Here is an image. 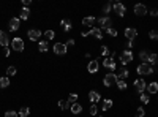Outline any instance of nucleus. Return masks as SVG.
Wrapping results in <instances>:
<instances>
[{
  "label": "nucleus",
  "mask_w": 158,
  "mask_h": 117,
  "mask_svg": "<svg viewBox=\"0 0 158 117\" xmlns=\"http://www.w3.org/2000/svg\"><path fill=\"white\" fill-rule=\"evenodd\" d=\"M136 71H138L139 76H147V75L154 73V66H152L150 63H141V65H138Z\"/></svg>",
  "instance_id": "nucleus-1"
},
{
  "label": "nucleus",
  "mask_w": 158,
  "mask_h": 117,
  "mask_svg": "<svg viewBox=\"0 0 158 117\" xmlns=\"http://www.w3.org/2000/svg\"><path fill=\"white\" fill-rule=\"evenodd\" d=\"M133 59H134V55H133V52L130 51V49H127V51H123L120 55H118V60H120V63L125 66L127 63H130V62H133Z\"/></svg>",
  "instance_id": "nucleus-2"
},
{
  "label": "nucleus",
  "mask_w": 158,
  "mask_h": 117,
  "mask_svg": "<svg viewBox=\"0 0 158 117\" xmlns=\"http://www.w3.org/2000/svg\"><path fill=\"white\" fill-rule=\"evenodd\" d=\"M117 75H114V73H108V75H104V78H103V84H104V87H112L114 84H117Z\"/></svg>",
  "instance_id": "nucleus-3"
},
{
  "label": "nucleus",
  "mask_w": 158,
  "mask_h": 117,
  "mask_svg": "<svg viewBox=\"0 0 158 117\" xmlns=\"http://www.w3.org/2000/svg\"><path fill=\"white\" fill-rule=\"evenodd\" d=\"M81 35H82V37L92 35V37H95V38H97V40H101V38H103V30H101L100 27H92V29H90L89 32H82Z\"/></svg>",
  "instance_id": "nucleus-4"
},
{
  "label": "nucleus",
  "mask_w": 158,
  "mask_h": 117,
  "mask_svg": "<svg viewBox=\"0 0 158 117\" xmlns=\"http://www.w3.org/2000/svg\"><path fill=\"white\" fill-rule=\"evenodd\" d=\"M24 40H22V38H13V40H11V48H13V51H18V52H22L24 51Z\"/></svg>",
  "instance_id": "nucleus-5"
},
{
  "label": "nucleus",
  "mask_w": 158,
  "mask_h": 117,
  "mask_svg": "<svg viewBox=\"0 0 158 117\" xmlns=\"http://www.w3.org/2000/svg\"><path fill=\"white\" fill-rule=\"evenodd\" d=\"M52 51H54V54H57V55H63V54H66L68 48H66L65 43H55L54 48H52Z\"/></svg>",
  "instance_id": "nucleus-6"
},
{
  "label": "nucleus",
  "mask_w": 158,
  "mask_h": 117,
  "mask_svg": "<svg viewBox=\"0 0 158 117\" xmlns=\"http://www.w3.org/2000/svg\"><path fill=\"white\" fill-rule=\"evenodd\" d=\"M134 89H136V92L139 93H144V90L147 89V84H145V81L142 79V78H139V79H136L134 81Z\"/></svg>",
  "instance_id": "nucleus-7"
},
{
  "label": "nucleus",
  "mask_w": 158,
  "mask_h": 117,
  "mask_svg": "<svg viewBox=\"0 0 158 117\" xmlns=\"http://www.w3.org/2000/svg\"><path fill=\"white\" fill-rule=\"evenodd\" d=\"M97 22L100 24V29L108 30L109 27H111V19L108 18V16H101V18H98V19H97Z\"/></svg>",
  "instance_id": "nucleus-8"
},
{
  "label": "nucleus",
  "mask_w": 158,
  "mask_h": 117,
  "mask_svg": "<svg viewBox=\"0 0 158 117\" xmlns=\"http://www.w3.org/2000/svg\"><path fill=\"white\" fill-rule=\"evenodd\" d=\"M138 37V30L133 27H127L125 29V38H128V41H134V38Z\"/></svg>",
  "instance_id": "nucleus-9"
},
{
  "label": "nucleus",
  "mask_w": 158,
  "mask_h": 117,
  "mask_svg": "<svg viewBox=\"0 0 158 117\" xmlns=\"http://www.w3.org/2000/svg\"><path fill=\"white\" fill-rule=\"evenodd\" d=\"M112 8H114V11L117 13V16L123 18V14H125V5L120 3V2H116V3H112Z\"/></svg>",
  "instance_id": "nucleus-10"
},
{
  "label": "nucleus",
  "mask_w": 158,
  "mask_h": 117,
  "mask_svg": "<svg viewBox=\"0 0 158 117\" xmlns=\"http://www.w3.org/2000/svg\"><path fill=\"white\" fill-rule=\"evenodd\" d=\"M19 27H21V21L18 18H11L10 22H8V29L11 32H16V30H19Z\"/></svg>",
  "instance_id": "nucleus-11"
},
{
  "label": "nucleus",
  "mask_w": 158,
  "mask_h": 117,
  "mask_svg": "<svg viewBox=\"0 0 158 117\" xmlns=\"http://www.w3.org/2000/svg\"><path fill=\"white\" fill-rule=\"evenodd\" d=\"M134 14H136V16H145V14H147V7L142 5V3L134 5Z\"/></svg>",
  "instance_id": "nucleus-12"
},
{
  "label": "nucleus",
  "mask_w": 158,
  "mask_h": 117,
  "mask_svg": "<svg viewBox=\"0 0 158 117\" xmlns=\"http://www.w3.org/2000/svg\"><path fill=\"white\" fill-rule=\"evenodd\" d=\"M27 35H29V38L32 41H38L40 38H41V32H40L38 29H30L29 32H27Z\"/></svg>",
  "instance_id": "nucleus-13"
},
{
  "label": "nucleus",
  "mask_w": 158,
  "mask_h": 117,
  "mask_svg": "<svg viewBox=\"0 0 158 117\" xmlns=\"http://www.w3.org/2000/svg\"><path fill=\"white\" fill-rule=\"evenodd\" d=\"M98 68H100V62H98V60H90V62L87 63L89 73H97Z\"/></svg>",
  "instance_id": "nucleus-14"
},
{
  "label": "nucleus",
  "mask_w": 158,
  "mask_h": 117,
  "mask_svg": "<svg viewBox=\"0 0 158 117\" xmlns=\"http://www.w3.org/2000/svg\"><path fill=\"white\" fill-rule=\"evenodd\" d=\"M0 44H2L3 48H8V44H10L8 33H7V32H3V30H0Z\"/></svg>",
  "instance_id": "nucleus-15"
},
{
  "label": "nucleus",
  "mask_w": 158,
  "mask_h": 117,
  "mask_svg": "<svg viewBox=\"0 0 158 117\" xmlns=\"http://www.w3.org/2000/svg\"><path fill=\"white\" fill-rule=\"evenodd\" d=\"M103 65H104V68H108V70H116V62H114V57H106Z\"/></svg>",
  "instance_id": "nucleus-16"
},
{
  "label": "nucleus",
  "mask_w": 158,
  "mask_h": 117,
  "mask_svg": "<svg viewBox=\"0 0 158 117\" xmlns=\"http://www.w3.org/2000/svg\"><path fill=\"white\" fill-rule=\"evenodd\" d=\"M89 100L92 101V104H97V101H100V100H101V95H100L98 92L92 90V92L89 93Z\"/></svg>",
  "instance_id": "nucleus-17"
},
{
  "label": "nucleus",
  "mask_w": 158,
  "mask_h": 117,
  "mask_svg": "<svg viewBox=\"0 0 158 117\" xmlns=\"http://www.w3.org/2000/svg\"><path fill=\"white\" fill-rule=\"evenodd\" d=\"M95 21H97V19H95L93 16H86V18L82 19V25H86V27H92Z\"/></svg>",
  "instance_id": "nucleus-18"
},
{
  "label": "nucleus",
  "mask_w": 158,
  "mask_h": 117,
  "mask_svg": "<svg viewBox=\"0 0 158 117\" xmlns=\"http://www.w3.org/2000/svg\"><path fill=\"white\" fill-rule=\"evenodd\" d=\"M130 76V71L125 68V66H122L120 70H118V73H117V78H120V79H125V78Z\"/></svg>",
  "instance_id": "nucleus-19"
},
{
  "label": "nucleus",
  "mask_w": 158,
  "mask_h": 117,
  "mask_svg": "<svg viewBox=\"0 0 158 117\" xmlns=\"http://www.w3.org/2000/svg\"><path fill=\"white\" fill-rule=\"evenodd\" d=\"M112 108V100L111 98H106L104 101H103V104H101V109H103V113L104 111H109Z\"/></svg>",
  "instance_id": "nucleus-20"
},
{
  "label": "nucleus",
  "mask_w": 158,
  "mask_h": 117,
  "mask_svg": "<svg viewBox=\"0 0 158 117\" xmlns=\"http://www.w3.org/2000/svg\"><path fill=\"white\" fill-rule=\"evenodd\" d=\"M70 109H71L73 114H81V113H82V106H81L79 103H73Z\"/></svg>",
  "instance_id": "nucleus-21"
},
{
  "label": "nucleus",
  "mask_w": 158,
  "mask_h": 117,
  "mask_svg": "<svg viewBox=\"0 0 158 117\" xmlns=\"http://www.w3.org/2000/svg\"><path fill=\"white\" fill-rule=\"evenodd\" d=\"M30 18V10L29 8H22L21 10V19H24V21H27V19H29Z\"/></svg>",
  "instance_id": "nucleus-22"
},
{
  "label": "nucleus",
  "mask_w": 158,
  "mask_h": 117,
  "mask_svg": "<svg viewBox=\"0 0 158 117\" xmlns=\"http://www.w3.org/2000/svg\"><path fill=\"white\" fill-rule=\"evenodd\" d=\"M147 90H149V93H157L158 92V82H150L147 86Z\"/></svg>",
  "instance_id": "nucleus-23"
},
{
  "label": "nucleus",
  "mask_w": 158,
  "mask_h": 117,
  "mask_svg": "<svg viewBox=\"0 0 158 117\" xmlns=\"http://www.w3.org/2000/svg\"><path fill=\"white\" fill-rule=\"evenodd\" d=\"M10 86V79L7 76H2L0 78V89H7Z\"/></svg>",
  "instance_id": "nucleus-24"
},
{
  "label": "nucleus",
  "mask_w": 158,
  "mask_h": 117,
  "mask_svg": "<svg viewBox=\"0 0 158 117\" xmlns=\"http://www.w3.org/2000/svg\"><path fill=\"white\" fill-rule=\"evenodd\" d=\"M29 114H30V108L29 106H22L19 109V116L21 117H29Z\"/></svg>",
  "instance_id": "nucleus-25"
},
{
  "label": "nucleus",
  "mask_w": 158,
  "mask_h": 117,
  "mask_svg": "<svg viewBox=\"0 0 158 117\" xmlns=\"http://www.w3.org/2000/svg\"><path fill=\"white\" fill-rule=\"evenodd\" d=\"M59 108L65 111V109L71 108V103H70V101H65V100H60V101H59Z\"/></svg>",
  "instance_id": "nucleus-26"
},
{
  "label": "nucleus",
  "mask_w": 158,
  "mask_h": 117,
  "mask_svg": "<svg viewBox=\"0 0 158 117\" xmlns=\"http://www.w3.org/2000/svg\"><path fill=\"white\" fill-rule=\"evenodd\" d=\"M38 49L41 52H46L48 49H49V44H48V41H40V44H38Z\"/></svg>",
  "instance_id": "nucleus-27"
},
{
  "label": "nucleus",
  "mask_w": 158,
  "mask_h": 117,
  "mask_svg": "<svg viewBox=\"0 0 158 117\" xmlns=\"http://www.w3.org/2000/svg\"><path fill=\"white\" fill-rule=\"evenodd\" d=\"M147 57H149V52L147 51H141L139 52V59L142 60V63H147Z\"/></svg>",
  "instance_id": "nucleus-28"
},
{
  "label": "nucleus",
  "mask_w": 158,
  "mask_h": 117,
  "mask_svg": "<svg viewBox=\"0 0 158 117\" xmlns=\"http://www.w3.org/2000/svg\"><path fill=\"white\" fill-rule=\"evenodd\" d=\"M157 60H158V55H157V54H150V52H149V57H147V63H150V65H152V63H155Z\"/></svg>",
  "instance_id": "nucleus-29"
},
{
  "label": "nucleus",
  "mask_w": 158,
  "mask_h": 117,
  "mask_svg": "<svg viewBox=\"0 0 158 117\" xmlns=\"http://www.w3.org/2000/svg\"><path fill=\"white\" fill-rule=\"evenodd\" d=\"M62 27H63L65 32H70L71 30V21H62Z\"/></svg>",
  "instance_id": "nucleus-30"
},
{
  "label": "nucleus",
  "mask_w": 158,
  "mask_h": 117,
  "mask_svg": "<svg viewBox=\"0 0 158 117\" xmlns=\"http://www.w3.org/2000/svg\"><path fill=\"white\" fill-rule=\"evenodd\" d=\"M44 37H46L48 40H54V38H55V32L54 30H46V32H44Z\"/></svg>",
  "instance_id": "nucleus-31"
},
{
  "label": "nucleus",
  "mask_w": 158,
  "mask_h": 117,
  "mask_svg": "<svg viewBox=\"0 0 158 117\" xmlns=\"http://www.w3.org/2000/svg\"><path fill=\"white\" fill-rule=\"evenodd\" d=\"M139 100L142 101L144 104H149L150 103V98H149V95H145V93H141L139 95Z\"/></svg>",
  "instance_id": "nucleus-32"
},
{
  "label": "nucleus",
  "mask_w": 158,
  "mask_h": 117,
  "mask_svg": "<svg viewBox=\"0 0 158 117\" xmlns=\"http://www.w3.org/2000/svg\"><path fill=\"white\" fill-rule=\"evenodd\" d=\"M16 71H18V70H16V66H8V68H7V76H14Z\"/></svg>",
  "instance_id": "nucleus-33"
},
{
  "label": "nucleus",
  "mask_w": 158,
  "mask_h": 117,
  "mask_svg": "<svg viewBox=\"0 0 158 117\" xmlns=\"http://www.w3.org/2000/svg\"><path fill=\"white\" fill-rule=\"evenodd\" d=\"M100 51H101V55H103L104 59L108 57V54H109V48H108V46H101Z\"/></svg>",
  "instance_id": "nucleus-34"
},
{
  "label": "nucleus",
  "mask_w": 158,
  "mask_h": 117,
  "mask_svg": "<svg viewBox=\"0 0 158 117\" xmlns=\"http://www.w3.org/2000/svg\"><path fill=\"white\" fill-rule=\"evenodd\" d=\"M149 37H150V40H158V30H150L149 32Z\"/></svg>",
  "instance_id": "nucleus-35"
},
{
  "label": "nucleus",
  "mask_w": 158,
  "mask_h": 117,
  "mask_svg": "<svg viewBox=\"0 0 158 117\" xmlns=\"http://www.w3.org/2000/svg\"><path fill=\"white\" fill-rule=\"evenodd\" d=\"M111 8H112V2H108V3H106L104 7H103V13H104V14H108L109 11H111Z\"/></svg>",
  "instance_id": "nucleus-36"
},
{
  "label": "nucleus",
  "mask_w": 158,
  "mask_h": 117,
  "mask_svg": "<svg viewBox=\"0 0 158 117\" xmlns=\"http://www.w3.org/2000/svg\"><path fill=\"white\" fill-rule=\"evenodd\" d=\"M106 33H108L109 37H117V30L114 29V27H109V29L106 30Z\"/></svg>",
  "instance_id": "nucleus-37"
},
{
  "label": "nucleus",
  "mask_w": 158,
  "mask_h": 117,
  "mask_svg": "<svg viewBox=\"0 0 158 117\" xmlns=\"http://www.w3.org/2000/svg\"><path fill=\"white\" fill-rule=\"evenodd\" d=\"M5 117H19V113H16V111H7Z\"/></svg>",
  "instance_id": "nucleus-38"
},
{
  "label": "nucleus",
  "mask_w": 158,
  "mask_h": 117,
  "mask_svg": "<svg viewBox=\"0 0 158 117\" xmlns=\"http://www.w3.org/2000/svg\"><path fill=\"white\" fill-rule=\"evenodd\" d=\"M117 87L120 89V90H125V89H127V82L125 81H117Z\"/></svg>",
  "instance_id": "nucleus-39"
},
{
  "label": "nucleus",
  "mask_w": 158,
  "mask_h": 117,
  "mask_svg": "<svg viewBox=\"0 0 158 117\" xmlns=\"http://www.w3.org/2000/svg\"><path fill=\"white\" fill-rule=\"evenodd\" d=\"M97 113H98V106L97 104H92V106H90V114H92V117L97 116Z\"/></svg>",
  "instance_id": "nucleus-40"
},
{
  "label": "nucleus",
  "mask_w": 158,
  "mask_h": 117,
  "mask_svg": "<svg viewBox=\"0 0 158 117\" xmlns=\"http://www.w3.org/2000/svg\"><path fill=\"white\" fill-rule=\"evenodd\" d=\"M76 100H78V95H76V93H71V95L68 97V101L73 104V103H76Z\"/></svg>",
  "instance_id": "nucleus-41"
},
{
  "label": "nucleus",
  "mask_w": 158,
  "mask_h": 117,
  "mask_svg": "<svg viewBox=\"0 0 158 117\" xmlns=\"http://www.w3.org/2000/svg\"><path fill=\"white\" fill-rule=\"evenodd\" d=\"M136 116H138V117H144V116H145V111H144L142 108H138V111H136Z\"/></svg>",
  "instance_id": "nucleus-42"
},
{
  "label": "nucleus",
  "mask_w": 158,
  "mask_h": 117,
  "mask_svg": "<svg viewBox=\"0 0 158 117\" xmlns=\"http://www.w3.org/2000/svg\"><path fill=\"white\" fill-rule=\"evenodd\" d=\"M70 46H75V40H68V43H66V48Z\"/></svg>",
  "instance_id": "nucleus-43"
},
{
  "label": "nucleus",
  "mask_w": 158,
  "mask_h": 117,
  "mask_svg": "<svg viewBox=\"0 0 158 117\" xmlns=\"http://www.w3.org/2000/svg\"><path fill=\"white\" fill-rule=\"evenodd\" d=\"M150 14L154 16V18H157V16H158V11H157V8H155V10H152V11H150Z\"/></svg>",
  "instance_id": "nucleus-44"
},
{
  "label": "nucleus",
  "mask_w": 158,
  "mask_h": 117,
  "mask_svg": "<svg viewBox=\"0 0 158 117\" xmlns=\"http://www.w3.org/2000/svg\"><path fill=\"white\" fill-rule=\"evenodd\" d=\"M133 46H134V43H133V41H128V43H127V48H128V49H131Z\"/></svg>",
  "instance_id": "nucleus-45"
},
{
  "label": "nucleus",
  "mask_w": 158,
  "mask_h": 117,
  "mask_svg": "<svg viewBox=\"0 0 158 117\" xmlns=\"http://www.w3.org/2000/svg\"><path fill=\"white\" fill-rule=\"evenodd\" d=\"M8 55H10V49L5 48V57H8Z\"/></svg>",
  "instance_id": "nucleus-46"
},
{
  "label": "nucleus",
  "mask_w": 158,
  "mask_h": 117,
  "mask_svg": "<svg viewBox=\"0 0 158 117\" xmlns=\"http://www.w3.org/2000/svg\"><path fill=\"white\" fill-rule=\"evenodd\" d=\"M22 3H24V5H25V8H27V5H30V0H24Z\"/></svg>",
  "instance_id": "nucleus-47"
}]
</instances>
